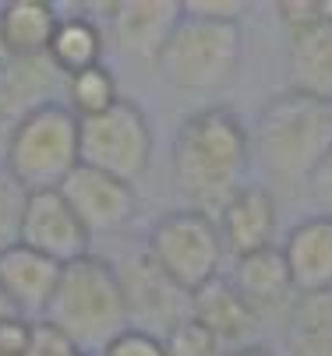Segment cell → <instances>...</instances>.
Here are the masks:
<instances>
[{
	"mask_svg": "<svg viewBox=\"0 0 332 356\" xmlns=\"http://www.w3.org/2000/svg\"><path fill=\"white\" fill-rule=\"evenodd\" d=\"M248 163L251 138L233 110L209 106L180 124L173 141V180L187 209L216 219L248 184Z\"/></svg>",
	"mask_w": 332,
	"mask_h": 356,
	"instance_id": "6da1fadb",
	"label": "cell"
},
{
	"mask_svg": "<svg viewBox=\"0 0 332 356\" xmlns=\"http://www.w3.org/2000/svg\"><path fill=\"white\" fill-rule=\"evenodd\" d=\"M42 321L61 328L81 349V356H100L117 335L131 328L117 265L96 254L64 265Z\"/></svg>",
	"mask_w": 332,
	"mask_h": 356,
	"instance_id": "7a4b0ae2",
	"label": "cell"
},
{
	"mask_svg": "<svg viewBox=\"0 0 332 356\" xmlns=\"http://www.w3.org/2000/svg\"><path fill=\"white\" fill-rule=\"evenodd\" d=\"M332 152V103L304 92H283L255 124V156L262 170L283 184L311 180L322 159Z\"/></svg>",
	"mask_w": 332,
	"mask_h": 356,
	"instance_id": "3957f363",
	"label": "cell"
},
{
	"mask_svg": "<svg viewBox=\"0 0 332 356\" xmlns=\"http://www.w3.org/2000/svg\"><path fill=\"white\" fill-rule=\"evenodd\" d=\"M4 166L32 191H57L81 166V120L64 103L35 106L8 138Z\"/></svg>",
	"mask_w": 332,
	"mask_h": 356,
	"instance_id": "277c9868",
	"label": "cell"
},
{
	"mask_svg": "<svg viewBox=\"0 0 332 356\" xmlns=\"http://www.w3.org/2000/svg\"><path fill=\"white\" fill-rule=\"evenodd\" d=\"M159 67L180 92H216L230 85L241 67V25L184 15L163 49Z\"/></svg>",
	"mask_w": 332,
	"mask_h": 356,
	"instance_id": "5b68a950",
	"label": "cell"
},
{
	"mask_svg": "<svg viewBox=\"0 0 332 356\" xmlns=\"http://www.w3.org/2000/svg\"><path fill=\"white\" fill-rule=\"evenodd\" d=\"M149 254L180 289L195 293L219 275L223 236L212 216L180 209V212H166L163 219H156L149 233Z\"/></svg>",
	"mask_w": 332,
	"mask_h": 356,
	"instance_id": "8992f818",
	"label": "cell"
},
{
	"mask_svg": "<svg viewBox=\"0 0 332 356\" xmlns=\"http://www.w3.org/2000/svg\"><path fill=\"white\" fill-rule=\"evenodd\" d=\"M152 159V127L134 103H120L81 120V166L110 173L124 184L138 180Z\"/></svg>",
	"mask_w": 332,
	"mask_h": 356,
	"instance_id": "52a82bcc",
	"label": "cell"
},
{
	"mask_svg": "<svg viewBox=\"0 0 332 356\" xmlns=\"http://www.w3.org/2000/svg\"><path fill=\"white\" fill-rule=\"evenodd\" d=\"M127 325L134 332H145L156 339H166L180 321L191 318V293L180 289L156 261L149 250L134 254L124 265H117Z\"/></svg>",
	"mask_w": 332,
	"mask_h": 356,
	"instance_id": "ba28073f",
	"label": "cell"
},
{
	"mask_svg": "<svg viewBox=\"0 0 332 356\" xmlns=\"http://www.w3.org/2000/svg\"><path fill=\"white\" fill-rule=\"evenodd\" d=\"M88 236L92 233L71 212L61 191H32L29 194L18 243H25L29 250L42 254V258H50L57 265H71L88 254Z\"/></svg>",
	"mask_w": 332,
	"mask_h": 356,
	"instance_id": "9c48e42d",
	"label": "cell"
},
{
	"mask_svg": "<svg viewBox=\"0 0 332 356\" xmlns=\"http://www.w3.org/2000/svg\"><path fill=\"white\" fill-rule=\"evenodd\" d=\"M57 191L64 194V201L88 233L120 229L124 222H131L134 205H138L131 184H124L110 173H100L92 166H78Z\"/></svg>",
	"mask_w": 332,
	"mask_h": 356,
	"instance_id": "30bf717a",
	"label": "cell"
},
{
	"mask_svg": "<svg viewBox=\"0 0 332 356\" xmlns=\"http://www.w3.org/2000/svg\"><path fill=\"white\" fill-rule=\"evenodd\" d=\"M180 18V0H124V4H113V42L131 60L159 64Z\"/></svg>",
	"mask_w": 332,
	"mask_h": 356,
	"instance_id": "8fae6325",
	"label": "cell"
},
{
	"mask_svg": "<svg viewBox=\"0 0 332 356\" xmlns=\"http://www.w3.org/2000/svg\"><path fill=\"white\" fill-rule=\"evenodd\" d=\"M61 268L64 265L29 250L25 243H15L8 250H0V293L11 300V307L22 318L42 321L46 307H50V296L57 289Z\"/></svg>",
	"mask_w": 332,
	"mask_h": 356,
	"instance_id": "7c38bea8",
	"label": "cell"
},
{
	"mask_svg": "<svg viewBox=\"0 0 332 356\" xmlns=\"http://www.w3.org/2000/svg\"><path fill=\"white\" fill-rule=\"evenodd\" d=\"M216 226H219L223 247L233 258L265 250L272 247V233H276V197L262 184H244L223 205Z\"/></svg>",
	"mask_w": 332,
	"mask_h": 356,
	"instance_id": "4fadbf2b",
	"label": "cell"
},
{
	"mask_svg": "<svg viewBox=\"0 0 332 356\" xmlns=\"http://www.w3.org/2000/svg\"><path fill=\"white\" fill-rule=\"evenodd\" d=\"M230 282L237 286V293L248 300V307L258 318H269V314H279V311L290 314L294 300H297L290 268H287V261H283V250H276V247H265V250L237 258V268H233Z\"/></svg>",
	"mask_w": 332,
	"mask_h": 356,
	"instance_id": "5bb4252c",
	"label": "cell"
},
{
	"mask_svg": "<svg viewBox=\"0 0 332 356\" xmlns=\"http://www.w3.org/2000/svg\"><path fill=\"white\" fill-rule=\"evenodd\" d=\"M283 261L290 268L297 296L332 289V216H311L297 222L283 243Z\"/></svg>",
	"mask_w": 332,
	"mask_h": 356,
	"instance_id": "9a60e30c",
	"label": "cell"
},
{
	"mask_svg": "<svg viewBox=\"0 0 332 356\" xmlns=\"http://www.w3.org/2000/svg\"><path fill=\"white\" fill-rule=\"evenodd\" d=\"M191 318L198 325H205L219 346L244 342L251 335V328L258 325V314L248 307V300L237 293V286L230 279H219V275L191 293Z\"/></svg>",
	"mask_w": 332,
	"mask_h": 356,
	"instance_id": "2e32d148",
	"label": "cell"
},
{
	"mask_svg": "<svg viewBox=\"0 0 332 356\" xmlns=\"http://www.w3.org/2000/svg\"><path fill=\"white\" fill-rule=\"evenodd\" d=\"M61 18L57 8L46 0H11L0 8V42L11 60H35L46 57L50 39Z\"/></svg>",
	"mask_w": 332,
	"mask_h": 356,
	"instance_id": "e0dca14e",
	"label": "cell"
},
{
	"mask_svg": "<svg viewBox=\"0 0 332 356\" xmlns=\"http://www.w3.org/2000/svg\"><path fill=\"white\" fill-rule=\"evenodd\" d=\"M290 81H294V92L332 103V15L318 22L315 29L294 35Z\"/></svg>",
	"mask_w": 332,
	"mask_h": 356,
	"instance_id": "ac0fdd59",
	"label": "cell"
},
{
	"mask_svg": "<svg viewBox=\"0 0 332 356\" xmlns=\"http://www.w3.org/2000/svg\"><path fill=\"white\" fill-rule=\"evenodd\" d=\"M290 356H332V289L304 293L287 314Z\"/></svg>",
	"mask_w": 332,
	"mask_h": 356,
	"instance_id": "d6986e66",
	"label": "cell"
},
{
	"mask_svg": "<svg viewBox=\"0 0 332 356\" xmlns=\"http://www.w3.org/2000/svg\"><path fill=\"white\" fill-rule=\"evenodd\" d=\"M100 57H103L100 29L88 18H61V25L50 39V49H46V60L61 71V78H71V74L96 67Z\"/></svg>",
	"mask_w": 332,
	"mask_h": 356,
	"instance_id": "ffe728a7",
	"label": "cell"
},
{
	"mask_svg": "<svg viewBox=\"0 0 332 356\" xmlns=\"http://www.w3.org/2000/svg\"><path fill=\"white\" fill-rule=\"evenodd\" d=\"M117 103H120L117 81H113V74L103 64H96V67H88V71L68 78V110L78 120L100 117V113L113 110Z\"/></svg>",
	"mask_w": 332,
	"mask_h": 356,
	"instance_id": "44dd1931",
	"label": "cell"
},
{
	"mask_svg": "<svg viewBox=\"0 0 332 356\" xmlns=\"http://www.w3.org/2000/svg\"><path fill=\"white\" fill-rule=\"evenodd\" d=\"M25 201H29V191L11 177L8 166H0V250H8V247L18 243Z\"/></svg>",
	"mask_w": 332,
	"mask_h": 356,
	"instance_id": "7402d4cb",
	"label": "cell"
},
{
	"mask_svg": "<svg viewBox=\"0 0 332 356\" xmlns=\"http://www.w3.org/2000/svg\"><path fill=\"white\" fill-rule=\"evenodd\" d=\"M163 346H166V356H216V353H219L216 335H212L205 325H198L195 318L180 321V325L163 339Z\"/></svg>",
	"mask_w": 332,
	"mask_h": 356,
	"instance_id": "603a6c76",
	"label": "cell"
},
{
	"mask_svg": "<svg viewBox=\"0 0 332 356\" xmlns=\"http://www.w3.org/2000/svg\"><path fill=\"white\" fill-rule=\"evenodd\" d=\"M276 15L290 29V35H301L315 29L318 22H325L332 15V4H322V0H283V4H276Z\"/></svg>",
	"mask_w": 332,
	"mask_h": 356,
	"instance_id": "cb8c5ba5",
	"label": "cell"
},
{
	"mask_svg": "<svg viewBox=\"0 0 332 356\" xmlns=\"http://www.w3.org/2000/svg\"><path fill=\"white\" fill-rule=\"evenodd\" d=\"M29 356H81V349L50 321H35L32 325V346Z\"/></svg>",
	"mask_w": 332,
	"mask_h": 356,
	"instance_id": "d4e9b609",
	"label": "cell"
},
{
	"mask_svg": "<svg viewBox=\"0 0 332 356\" xmlns=\"http://www.w3.org/2000/svg\"><path fill=\"white\" fill-rule=\"evenodd\" d=\"M187 18H205V22H226L237 25L244 18L248 4L244 0H180Z\"/></svg>",
	"mask_w": 332,
	"mask_h": 356,
	"instance_id": "484cf974",
	"label": "cell"
},
{
	"mask_svg": "<svg viewBox=\"0 0 332 356\" xmlns=\"http://www.w3.org/2000/svg\"><path fill=\"white\" fill-rule=\"evenodd\" d=\"M100 356H166V346H163V339H156V335H145V332L127 328V332L117 335Z\"/></svg>",
	"mask_w": 332,
	"mask_h": 356,
	"instance_id": "4316f807",
	"label": "cell"
},
{
	"mask_svg": "<svg viewBox=\"0 0 332 356\" xmlns=\"http://www.w3.org/2000/svg\"><path fill=\"white\" fill-rule=\"evenodd\" d=\"M32 325L35 321H29L22 314H11V318L0 321V356H29Z\"/></svg>",
	"mask_w": 332,
	"mask_h": 356,
	"instance_id": "83f0119b",
	"label": "cell"
},
{
	"mask_svg": "<svg viewBox=\"0 0 332 356\" xmlns=\"http://www.w3.org/2000/svg\"><path fill=\"white\" fill-rule=\"evenodd\" d=\"M311 187H315V197L322 201V209H325V216H332V152L322 159V166L315 170V177H311Z\"/></svg>",
	"mask_w": 332,
	"mask_h": 356,
	"instance_id": "f1b7e54d",
	"label": "cell"
},
{
	"mask_svg": "<svg viewBox=\"0 0 332 356\" xmlns=\"http://www.w3.org/2000/svg\"><path fill=\"white\" fill-rule=\"evenodd\" d=\"M230 356H272V353L262 349V346H241V349H233Z\"/></svg>",
	"mask_w": 332,
	"mask_h": 356,
	"instance_id": "f546056e",
	"label": "cell"
},
{
	"mask_svg": "<svg viewBox=\"0 0 332 356\" xmlns=\"http://www.w3.org/2000/svg\"><path fill=\"white\" fill-rule=\"evenodd\" d=\"M11 314H18V311L11 307V300H8L4 293H0V321H4V318H11Z\"/></svg>",
	"mask_w": 332,
	"mask_h": 356,
	"instance_id": "4dcf8cb0",
	"label": "cell"
},
{
	"mask_svg": "<svg viewBox=\"0 0 332 356\" xmlns=\"http://www.w3.org/2000/svg\"><path fill=\"white\" fill-rule=\"evenodd\" d=\"M8 60H11V57L4 54V42H0V71H4V67H8Z\"/></svg>",
	"mask_w": 332,
	"mask_h": 356,
	"instance_id": "1f68e13d",
	"label": "cell"
}]
</instances>
